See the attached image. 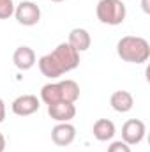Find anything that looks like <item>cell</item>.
<instances>
[{
    "label": "cell",
    "mask_w": 150,
    "mask_h": 152,
    "mask_svg": "<svg viewBox=\"0 0 150 152\" xmlns=\"http://www.w3.org/2000/svg\"><path fill=\"white\" fill-rule=\"evenodd\" d=\"M37 64L46 78H60L79 66V53L69 42H60L51 53L42 55Z\"/></svg>",
    "instance_id": "obj_1"
},
{
    "label": "cell",
    "mask_w": 150,
    "mask_h": 152,
    "mask_svg": "<svg viewBox=\"0 0 150 152\" xmlns=\"http://www.w3.org/2000/svg\"><path fill=\"white\" fill-rule=\"evenodd\" d=\"M117 55L129 64H145L150 57V44L138 36H125L117 42Z\"/></svg>",
    "instance_id": "obj_2"
},
{
    "label": "cell",
    "mask_w": 150,
    "mask_h": 152,
    "mask_svg": "<svg viewBox=\"0 0 150 152\" xmlns=\"http://www.w3.org/2000/svg\"><path fill=\"white\" fill-rule=\"evenodd\" d=\"M95 14L101 23L117 27L124 23L127 9L122 0H99L95 7Z\"/></svg>",
    "instance_id": "obj_3"
},
{
    "label": "cell",
    "mask_w": 150,
    "mask_h": 152,
    "mask_svg": "<svg viewBox=\"0 0 150 152\" xmlns=\"http://www.w3.org/2000/svg\"><path fill=\"white\" fill-rule=\"evenodd\" d=\"M14 18L23 27H34L41 21V9L36 2L23 0L14 7Z\"/></svg>",
    "instance_id": "obj_4"
},
{
    "label": "cell",
    "mask_w": 150,
    "mask_h": 152,
    "mask_svg": "<svg viewBox=\"0 0 150 152\" xmlns=\"http://www.w3.org/2000/svg\"><path fill=\"white\" fill-rule=\"evenodd\" d=\"M147 133L145 122L140 118H129L124 126H122V142H125L127 145H138L143 142Z\"/></svg>",
    "instance_id": "obj_5"
},
{
    "label": "cell",
    "mask_w": 150,
    "mask_h": 152,
    "mask_svg": "<svg viewBox=\"0 0 150 152\" xmlns=\"http://www.w3.org/2000/svg\"><path fill=\"white\" fill-rule=\"evenodd\" d=\"M41 106V101L37 99V96L34 94H23L20 97H16L11 104L12 113L18 117H28V115L36 113Z\"/></svg>",
    "instance_id": "obj_6"
},
{
    "label": "cell",
    "mask_w": 150,
    "mask_h": 152,
    "mask_svg": "<svg viewBox=\"0 0 150 152\" xmlns=\"http://www.w3.org/2000/svg\"><path fill=\"white\" fill-rule=\"evenodd\" d=\"M76 138V127L69 122H58L51 129V140L58 147H67L74 142Z\"/></svg>",
    "instance_id": "obj_7"
},
{
    "label": "cell",
    "mask_w": 150,
    "mask_h": 152,
    "mask_svg": "<svg viewBox=\"0 0 150 152\" xmlns=\"http://www.w3.org/2000/svg\"><path fill=\"white\" fill-rule=\"evenodd\" d=\"M12 62L20 71H28L36 66V51L30 46H18L12 53Z\"/></svg>",
    "instance_id": "obj_8"
},
{
    "label": "cell",
    "mask_w": 150,
    "mask_h": 152,
    "mask_svg": "<svg viewBox=\"0 0 150 152\" xmlns=\"http://www.w3.org/2000/svg\"><path fill=\"white\" fill-rule=\"evenodd\" d=\"M48 115L57 122H69L71 118H74L76 106L74 103H64V101L48 104Z\"/></svg>",
    "instance_id": "obj_9"
},
{
    "label": "cell",
    "mask_w": 150,
    "mask_h": 152,
    "mask_svg": "<svg viewBox=\"0 0 150 152\" xmlns=\"http://www.w3.org/2000/svg\"><path fill=\"white\" fill-rule=\"evenodd\" d=\"M110 104L115 112L118 113H127L133 110L134 106V99H133V94L127 92V90H117L113 92L111 97H110Z\"/></svg>",
    "instance_id": "obj_10"
},
{
    "label": "cell",
    "mask_w": 150,
    "mask_h": 152,
    "mask_svg": "<svg viewBox=\"0 0 150 152\" xmlns=\"http://www.w3.org/2000/svg\"><path fill=\"white\" fill-rule=\"evenodd\" d=\"M67 42L74 48L78 53H83V51H87L88 48H90V44H92V39H90V34L85 30V28H73L71 32H69V39H67Z\"/></svg>",
    "instance_id": "obj_11"
},
{
    "label": "cell",
    "mask_w": 150,
    "mask_h": 152,
    "mask_svg": "<svg viewBox=\"0 0 150 152\" xmlns=\"http://www.w3.org/2000/svg\"><path fill=\"white\" fill-rule=\"evenodd\" d=\"M92 133H94V138L95 140L108 142V140H111L113 136H115L117 129H115V124H113L110 118H99V120H95Z\"/></svg>",
    "instance_id": "obj_12"
},
{
    "label": "cell",
    "mask_w": 150,
    "mask_h": 152,
    "mask_svg": "<svg viewBox=\"0 0 150 152\" xmlns=\"http://www.w3.org/2000/svg\"><path fill=\"white\" fill-rule=\"evenodd\" d=\"M41 101H42L44 104H55V103L64 101V94H62L60 81H58V83H46V85L41 88ZM64 103H66V101H64Z\"/></svg>",
    "instance_id": "obj_13"
},
{
    "label": "cell",
    "mask_w": 150,
    "mask_h": 152,
    "mask_svg": "<svg viewBox=\"0 0 150 152\" xmlns=\"http://www.w3.org/2000/svg\"><path fill=\"white\" fill-rule=\"evenodd\" d=\"M60 87H62V94H64L66 103H76L79 99V85L74 80H62Z\"/></svg>",
    "instance_id": "obj_14"
},
{
    "label": "cell",
    "mask_w": 150,
    "mask_h": 152,
    "mask_svg": "<svg viewBox=\"0 0 150 152\" xmlns=\"http://www.w3.org/2000/svg\"><path fill=\"white\" fill-rule=\"evenodd\" d=\"M14 14V2L12 0H0V20H7Z\"/></svg>",
    "instance_id": "obj_15"
},
{
    "label": "cell",
    "mask_w": 150,
    "mask_h": 152,
    "mask_svg": "<svg viewBox=\"0 0 150 152\" xmlns=\"http://www.w3.org/2000/svg\"><path fill=\"white\" fill-rule=\"evenodd\" d=\"M108 152H131V145H127L125 142H113L108 147Z\"/></svg>",
    "instance_id": "obj_16"
},
{
    "label": "cell",
    "mask_w": 150,
    "mask_h": 152,
    "mask_svg": "<svg viewBox=\"0 0 150 152\" xmlns=\"http://www.w3.org/2000/svg\"><path fill=\"white\" fill-rule=\"evenodd\" d=\"M4 118H5V103H4V99L0 97V124L4 122Z\"/></svg>",
    "instance_id": "obj_17"
},
{
    "label": "cell",
    "mask_w": 150,
    "mask_h": 152,
    "mask_svg": "<svg viewBox=\"0 0 150 152\" xmlns=\"http://www.w3.org/2000/svg\"><path fill=\"white\" fill-rule=\"evenodd\" d=\"M5 151V136L0 133V152H4Z\"/></svg>",
    "instance_id": "obj_18"
},
{
    "label": "cell",
    "mask_w": 150,
    "mask_h": 152,
    "mask_svg": "<svg viewBox=\"0 0 150 152\" xmlns=\"http://www.w3.org/2000/svg\"><path fill=\"white\" fill-rule=\"evenodd\" d=\"M51 2H64V0H51Z\"/></svg>",
    "instance_id": "obj_19"
}]
</instances>
